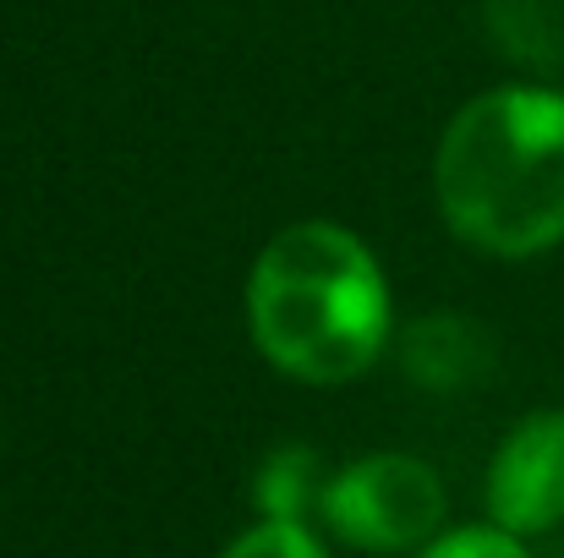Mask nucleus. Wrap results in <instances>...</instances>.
<instances>
[{
    "label": "nucleus",
    "mask_w": 564,
    "mask_h": 558,
    "mask_svg": "<svg viewBox=\"0 0 564 558\" xmlns=\"http://www.w3.org/2000/svg\"><path fill=\"white\" fill-rule=\"evenodd\" d=\"M444 225L488 258H538L564 241V94L510 83L477 94L438 138Z\"/></svg>",
    "instance_id": "f257e3e1"
},
{
    "label": "nucleus",
    "mask_w": 564,
    "mask_h": 558,
    "mask_svg": "<svg viewBox=\"0 0 564 558\" xmlns=\"http://www.w3.org/2000/svg\"><path fill=\"white\" fill-rule=\"evenodd\" d=\"M247 329L263 362L296 383H351L389 346L394 313L383 269L362 236L329 219L280 230L247 280Z\"/></svg>",
    "instance_id": "f03ea898"
},
{
    "label": "nucleus",
    "mask_w": 564,
    "mask_h": 558,
    "mask_svg": "<svg viewBox=\"0 0 564 558\" xmlns=\"http://www.w3.org/2000/svg\"><path fill=\"white\" fill-rule=\"evenodd\" d=\"M318 515L362 554H422L444 521V482L416 455H368L329 477Z\"/></svg>",
    "instance_id": "7ed1b4c3"
},
{
    "label": "nucleus",
    "mask_w": 564,
    "mask_h": 558,
    "mask_svg": "<svg viewBox=\"0 0 564 558\" xmlns=\"http://www.w3.org/2000/svg\"><path fill=\"white\" fill-rule=\"evenodd\" d=\"M564 521V411L521 416L488 466V526L543 537Z\"/></svg>",
    "instance_id": "20e7f679"
},
{
    "label": "nucleus",
    "mask_w": 564,
    "mask_h": 558,
    "mask_svg": "<svg viewBox=\"0 0 564 558\" xmlns=\"http://www.w3.org/2000/svg\"><path fill=\"white\" fill-rule=\"evenodd\" d=\"M400 368L433 394H460L477 389L494 368V335L460 313H433L416 318L400 340Z\"/></svg>",
    "instance_id": "39448f33"
},
{
    "label": "nucleus",
    "mask_w": 564,
    "mask_h": 558,
    "mask_svg": "<svg viewBox=\"0 0 564 558\" xmlns=\"http://www.w3.org/2000/svg\"><path fill=\"white\" fill-rule=\"evenodd\" d=\"M488 33L516 66H564V0H488Z\"/></svg>",
    "instance_id": "423d86ee"
},
{
    "label": "nucleus",
    "mask_w": 564,
    "mask_h": 558,
    "mask_svg": "<svg viewBox=\"0 0 564 558\" xmlns=\"http://www.w3.org/2000/svg\"><path fill=\"white\" fill-rule=\"evenodd\" d=\"M318 471H324V460L307 444L274 449L263 460V471H258V510H263V521L307 526V515L324 510V488H329V477H318Z\"/></svg>",
    "instance_id": "0eeeda50"
},
{
    "label": "nucleus",
    "mask_w": 564,
    "mask_h": 558,
    "mask_svg": "<svg viewBox=\"0 0 564 558\" xmlns=\"http://www.w3.org/2000/svg\"><path fill=\"white\" fill-rule=\"evenodd\" d=\"M219 558H329V554L296 521H258L252 532H241Z\"/></svg>",
    "instance_id": "6e6552de"
},
{
    "label": "nucleus",
    "mask_w": 564,
    "mask_h": 558,
    "mask_svg": "<svg viewBox=\"0 0 564 558\" xmlns=\"http://www.w3.org/2000/svg\"><path fill=\"white\" fill-rule=\"evenodd\" d=\"M411 558H532L521 537L499 532V526H460V532H444L433 537L422 554Z\"/></svg>",
    "instance_id": "1a4fd4ad"
}]
</instances>
